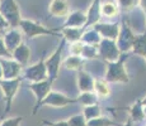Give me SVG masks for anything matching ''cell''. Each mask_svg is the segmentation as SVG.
Wrapping results in <instances>:
<instances>
[{"label":"cell","mask_w":146,"mask_h":126,"mask_svg":"<svg viewBox=\"0 0 146 126\" xmlns=\"http://www.w3.org/2000/svg\"><path fill=\"white\" fill-rule=\"evenodd\" d=\"M48 12L56 18H67L71 13L69 0H51L48 5Z\"/></svg>","instance_id":"obj_14"},{"label":"cell","mask_w":146,"mask_h":126,"mask_svg":"<svg viewBox=\"0 0 146 126\" xmlns=\"http://www.w3.org/2000/svg\"><path fill=\"white\" fill-rule=\"evenodd\" d=\"M51 86H52V82L50 80L41 81V82H33L28 86L29 89L36 96V107H37L42 101L47 97V95L51 92Z\"/></svg>","instance_id":"obj_12"},{"label":"cell","mask_w":146,"mask_h":126,"mask_svg":"<svg viewBox=\"0 0 146 126\" xmlns=\"http://www.w3.org/2000/svg\"><path fill=\"white\" fill-rule=\"evenodd\" d=\"M100 0H93L89 7L88 12H86V25L85 28H89V27H94L95 24H98L100 22V16H102V12H100Z\"/></svg>","instance_id":"obj_16"},{"label":"cell","mask_w":146,"mask_h":126,"mask_svg":"<svg viewBox=\"0 0 146 126\" xmlns=\"http://www.w3.org/2000/svg\"><path fill=\"white\" fill-rule=\"evenodd\" d=\"M75 102H78V100L70 99V97L65 96L64 93H60V92L51 91L48 95H47L46 99L42 101V102L37 106V107H35V111H33V114H35L36 111H37L38 108L41 107V106H51V107H65V106L70 105V103H75Z\"/></svg>","instance_id":"obj_8"},{"label":"cell","mask_w":146,"mask_h":126,"mask_svg":"<svg viewBox=\"0 0 146 126\" xmlns=\"http://www.w3.org/2000/svg\"><path fill=\"white\" fill-rule=\"evenodd\" d=\"M9 28H10L9 23H8L4 16L0 14V30H5V29H9Z\"/></svg>","instance_id":"obj_35"},{"label":"cell","mask_w":146,"mask_h":126,"mask_svg":"<svg viewBox=\"0 0 146 126\" xmlns=\"http://www.w3.org/2000/svg\"><path fill=\"white\" fill-rule=\"evenodd\" d=\"M88 126H119V125H117L116 122L112 121V120L108 119V117L100 116V117H97V119L89 120Z\"/></svg>","instance_id":"obj_29"},{"label":"cell","mask_w":146,"mask_h":126,"mask_svg":"<svg viewBox=\"0 0 146 126\" xmlns=\"http://www.w3.org/2000/svg\"><path fill=\"white\" fill-rule=\"evenodd\" d=\"M24 78L31 82H41V81H46L48 80V72H47L46 64L42 58L41 61H38L37 63H35L33 66H29L24 69L23 72Z\"/></svg>","instance_id":"obj_7"},{"label":"cell","mask_w":146,"mask_h":126,"mask_svg":"<svg viewBox=\"0 0 146 126\" xmlns=\"http://www.w3.org/2000/svg\"><path fill=\"white\" fill-rule=\"evenodd\" d=\"M128 112H130V119L133 122H140L145 119V114H144V105H142L141 100L136 101L130 108H128Z\"/></svg>","instance_id":"obj_22"},{"label":"cell","mask_w":146,"mask_h":126,"mask_svg":"<svg viewBox=\"0 0 146 126\" xmlns=\"http://www.w3.org/2000/svg\"><path fill=\"white\" fill-rule=\"evenodd\" d=\"M98 99L95 92H81L80 96L78 97V102H80L83 106H92V105H98Z\"/></svg>","instance_id":"obj_26"},{"label":"cell","mask_w":146,"mask_h":126,"mask_svg":"<svg viewBox=\"0 0 146 126\" xmlns=\"http://www.w3.org/2000/svg\"><path fill=\"white\" fill-rule=\"evenodd\" d=\"M70 126H88V120L85 119L83 114L81 115H74L67 120Z\"/></svg>","instance_id":"obj_31"},{"label":"cell","mask_w":146,"mask_h":126,"mask_svg":"<svg viewBox=\"0 0 146 126\" xmlns=\"http://www.w3.org/2000/svg\"><path fill=\"white\" fill-rule=\"evenodd\" d=\"M141 102H142V105H146V96L144 97V99L141 100Z\"/></svg>","instance_id":"obj_40"},{"label":"cell","mask_w":146,"mask_h":126,"mask_svg":"<svg viewBox=\"0 0 146 126\" xmlns=\"http://www.w3.org/2000/svg\"><path fill=\"white\" fill-rule=\"evenodd\" d=\"M44 124H47L48 126H70L67 121H56V122H46L44 121Z\"/></svg>","instance_id":"obj_36"},{"label":"cell","mask_w":146,"mask_h":126,"mask_svg":"<svg viewBox=\"0 0 146 126\" xmlns=\"http://www.w3.org/2000/svg\"><path fill=\"white\" fill-rule=\"evenodd\" d=\"M3 40H4V44H5V47H7V49L9 50L10 53H13L14 50L23 43V33H22V30L17 29V28H10L4 34Z\"/></svg>","instance_id":"obj_13"},{"label":"cell","mask_w":146,"mask_h":126,"mask_svg":"<svg viewBox=\"0 0 146 126\" xmlns=\"http://www.w3.org/2000/svg\"><path fill=\"white\" fill-rule=\"evenodd\" d=\"M23 120L22 116H17V117H9V119H5L4 121L0 124V126H19Z\"/></svg>","instance_id":"obj_33"},{"label":"cell","mask_w":146,"mask_h":126,"mask_svg":"<svg viewBox=\"0 0 146 126\" xmlns=\"http://www.w3.org/2000/svg\"><path fill=\"white\" fill-rule=\"evenodd\" d=\"M144 114H145V117H146V105H144Z\"/></svg>","instance_id":"obj_41"},{"label":"cell","mask_w":146,"mask_h":126,"mask_svg":"<svg viewBox=\"0 0 146 126\" xmlns=\"http://www.w3.org/2000/svg\"><path fill=\"white\" fill-rule=\"evenodd\" d=\"M83 115L89 121V120H93V119H97V117L102 116V108H100V106H98V105L85 106L83 110Z\"/></svg>","instance_id":"obj_27"},{"label":"cell","mask_w":146,"mask_h":126,"mask_svg":"<svg viewBox=\"0 0 146 126\" xmlns=\"http://www.w3.org/2000/svg\"><path fill=\"white\" fill-rule=\"evenodd\" d=\"M117 4L119 7V10L131 12L135 9L136 5H139V0H117Z\"/></svg>","instance_id":"obj_30"},{"label":"cell","mask_w":146,"mask_h":126,"mask_svg":"<svg viewBox=\"0 0 146 126\" xmlns=\"http://www.w3.org/2000/svg\"><path fill=\"white\" fill-rule=\"evenodd\" d=\"M93 28L102 35L103 39H111V40H117L121 30V25L117 23H102V22L95 24Z\"/></svg>","instance_id":"obj_11"},{"label":"cell","mask_w":146,"mask_h":126,"mask_svg":"<svg viewBox=\"0 0 146 126\" xmlns=\"http://www.w3.org/2000/svg\"><path fill=\"white\" fill-rule=\"evenodd\" d=\"M132 52L139 55L146 57V34L144 35H136L132 46Z\"/></svg>","instance_id":"obj_25"},{"label":"cell","mask_w":146,"mask_h":126,"mask_svg":"<svg viewBox=\"0 0 146 126\" xmlns=\"http://www.w3.org/2000/svg\"><path fill=\"white\" fill-rule=\"evenodd\" d=\"M61 34L62 38L65 40L70 42V43H75V42L81 40V37L84 34V28H67V27H62L61 28Z\"/></svg>","instance_id":"obj_19"},{"label":"cell","mask_w":146,"mask_h":126,"mask_svg":"<svg viewBox=\"0 0 146 126\" xmlns=\"http://www.w3.org/2000/svg\"><path fill=\"white\" fill-rule=\"evenodd\" d=\"M0 14L9 23L10 28H18L23 19L17 0H0Z\"/></svg>","instance_id":"obj_2"},{"label":"cell","mask_w":146,"mask_h":126,"mask_svg":"<svg viewBox=\"0 0 146 126\" xmlns=\"http://www.w3.org/2000/svg\"><path fill=\"white\" fill-rule=\"evenodd\" d=\"M3 78V67H1V63H0V80Z\"/></svg>","instance_id":"obj_39"},{"label":"cell","mask_w":146,"mask_h":126,"mask_svg":"<svg viewBox=\"0 0 146 126\" xmlns=\"http://www.w3.org/2000/svg\"><path fill=\"white\" fill-rule=\"evenodd\" d=\"M145 61H146V57H145Z\"/></svg>","instance_id":"obj_42"},{"label":"cell","mask_w":146,"mask_h":126,"mask_svg":"<svg viewBox=\"0 0 146 126\" xmlns=\"http://www.w3.org/2000/svg\"><path fill=\"white\" fill-rule=\"evenodd\" d=\"M98 49H99V55L103 59L108 61V63L116 62L122 55L116 40H111V39H102V42L98 46Z\"/></svg>","instance_id":"obj_5"},{"label":"cell","mask_w":146,"mask_h":126,"mask_svg":"<svg viewBox=\"0 0 146 126\" xmlns=\"http://www.w3.org/2000/svg\"><path fill=\"white\" fill-rule=\"evenodd\" d=\"M7 57H12V53L7 49L3 38H0V59H1V58H7Z\"/></svg>","instance_id":"obj_34"},{"label":"cell","mask_w":146,"mask_h":126,"mask_svg":"<svg viewBox=\"0 0 146 126\" xmlns=\"http://www.w3.org/2000/svg\"><path fill=\"white\" fill-rule=\"evenodd\" d=\"M0 32H1V30H0Z\"/></svg>","instance_id":"obj_43"},{"label":"cell","mask_w":146,"mask_h":126,"mask_svg":"<svg viewBox=\"0 0 146 126\" xmlns=\"http://www.w3.org/2000/svg\"><path fill=\"white\" fill-rule=\"evenodd\" d=\"M102 35L94 29V28H90V29L85 30L81 37V42L84 44H89V46H99V43L102 42Z\"/></svg>","instance_id":"obj_21"},{"label":"cell","mask_w":146,"mask_h":126,"mask_svg":"<svg viewBox=\"0 0 146 126\" xmlns=\"http://www.w3.org/2000/svg\"><path fill=\"white\" fill-rule=\"evenodd\" d=\"M84 64L83 57L80 55H69L65 61H64V66H65L66 69H70V71H81V67Z\"/></svg>","instance_id":"obj_23"},{"label":"cell","mask_w":146,"mask_h":126,"mask_svg":"<svg viewBox=\"0 0 146 126\" xmlns=\"http://www.w3.org/2000/svg\"><path fill=\"white\" fill-rule=\"evenodd\" d=\"M86 13L81 12V10H74L69 14V16L66 18L64 27L67 28H85L86 25Z\"/></svg>","instance_id":"obj_15"},{"label":"cell","mask_w":146,"mask_h":126,"mask_svg":"<svg viewBox=\"0 0 146 126\" xmlns=\"http://www.w3.org/2000/svg\"><path fill=\"white\" fill-rule=\"evenodd\" d=\"M125 58H119L116 62H111L107 66L106 81L108 83H127L130 81V76L125 67Z\"/></svg>","instance_id":"obj_1"},{"label":"cell","mask_w":146,"mask_h":126,"mask_svg":"<svg viewBox=\"0 0 146 126\" xmlns=\"http://www.w3.org/2000/svg\"><path fill=\"white\" fill-rule=\"evenodd\" d=\"M132 120H131V119H128L127 120V121H126V124L125 125H119V126H132Z\"/></svg>","instance_id":"obj_38"},{"label":"cell","mask_w":146,"mask_h":126,"mask_svg":"<svg viewBox=\"0 0 146 126\" xmlns=\"http://www.w3.org/2000/svg\"><path fill=\"white\" fill-rule=\"evenodd\" d=\"M100 12H102V15L106 18H114L116 15H118L119 7L114 0H106L100 5Z\"/></svg>","instance_id":"obj_20"},{"label":"cell","mask_w":146,"mask_h":126,"mask_svg":"<svg viewBox=\"0 0 146 126\" xmlns=\"http://www.w3.org/2000/svg\"><path fill=\"white\" fill-rule=\"evenodd\" d=\"M21 86V78H15V80H0V88H1L3 93H4V100H5V112L10 110L12 102L15 97L17 92Z\"/></svg>","instance_id":"obj_6"},{"label":"cell","mask_w":146,"mask_h":126,"mask_svg":"<svg viewBox=\"0 0 146 126\" xmlns=\"http://www.w3.org/2000/svg\"><path fill=\"white\" fill-rule=\"evenodd\" d=\"M64 44H65V39H61L58 47L53 50L52 54H50V57L44 61L46 64L47 72H48V80L53 82L56 78L58 77V72H60V66L62 62V49H64Z\"/></svg>","instance_id":"obj_4"},{"label":"cell","mask_w":146,"mask_h":126,"mask_svg":"<svg viewBox=\"0 0 146 126\" xmlns=\"http://www.w3.org/2000/svg\"><path fill=\"white\" fill-rule=\"evenodd\" d=\"M19 29L22 30L24 35L29 39L36 37H42V35H57V32L52 29H48L41 23L32 20V19H22L19 24Z\"/></svg>","instance_id":"obj_3"},{"label":"cell","mask_w":146,"mask_h":126,"mask_svg":"<svg viewBox=\"0 0 146 126\" xmlns=\"http://www.w3.org/2000/svg\"><path fill=\"white\" fill-rule=\"evenodd\" d=\"M135 38H136V35H135L133 30L128 27V24L127 23L121 24L119 34H118V38H117V40H116L121 53H126V52L132 49Z\"/></svg>","instance_id":"obj_9"},{"label":"cell","mask_w":146,"mask_h":126,"mask_svg":"<svg viewBox=\"0 0 146 126\" xmlns=\"http://www.w3.org/2000/svg\"><path fill=\"white\" fill-rule=\"evenodd\" d=\"M94 92L99 99H107L111 96V87L108 86V82L103 80H95L94 83Z\"/></svg>","instance_id":"obj_24"},{"label":"cell","mask_w":146,"mask_h":126,"mask_svg":"<svg viewBox=\"0 0 146 126\" xmlns=\"http://www.w3.org/2000/svg\"><path fill=\"white\" fill-rule=\"evenodd\" d=\"M95 80L88 72L79 71L78 73V87L81 92H94Z\"/></svg>","instance_id":"obj_17"},{"label":"cell","mask_w":146,"mask_h":126,"mask_svg":"<svg viewBox=\"0 0 146 126\" xmlns=\"http://www.w3.org/2000/svg\"><path fill=\"white\" fill-rule=\"evenodd\" d=\"M12 57L14 61H17L22 66H27L31 58V49L26 43H22L14 52L12 53Z\"/></svg>","instance_id":"obj_18"},{"label":"cell","mask_w":146,"mask_h":126,"mask_svg":"<svg viewBox=\"0 0 146 126\" xmlns=\"http://www.w3.org/2000/svg\"><path fill=\"white\" fill-rule=\"evenodd\" d=\"M99 55V49H98V46H89V44H85L83 49V53H81V57L85 58V59H94Z\"/></svg>","instance_id":"obj_28"},{"label":"cell","mask_w":146,"mask_h":126,"mask_svg":"<svg viewBox=\"0 0 146 126\" xmlns=\"http://www.w3.org/2000/svg\"><path fill=\"white\" fill-rule=\"evenodd\" d=\"M139 7L146 16V0H139Z\"/></svg>","instance_id":"obj_37"},{"label":"cell","mask_w":146,"mask_h":126,"mask_svg":"<svg viewBox=\"0 0 146 126\" xmlns=\"http://www.w3.org/2000/svg\"><path fill=\"white\" fill-rule=\"evenodd\" d=\"M3 67V78L4 80H15L19 78V76L22 74V64H19L17 61L14 59H7V58H1L0 59Z\"/></svg>","instance_id":"obj_10"},{"label":"cell","mask_w":146,"mask_h":126,"mask_svg":"<svg viewBox=\"0 0 146 126\" xmlns=\"http://www.w3.org/2000/svg\"><path fill=\"white\" fill-rule=\"evenodd\" d=\"M84 46H85V44H84L81 40L75 42V43H71V47H70V53H71L72 55H80V57H81V53H83Z\"/></svg>","instance_id":"obj_32"}]
</instances>
